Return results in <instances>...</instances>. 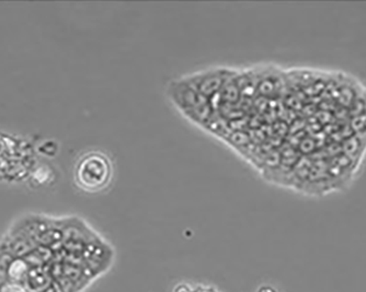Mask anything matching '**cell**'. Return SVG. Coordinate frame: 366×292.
<instances>
[{"label": "cell", "mask_w": 366, "mask_h": 292, "mask_svg": "<svg viewBox=\"0 0 366 292\" xmlns=\"http://www.w3.org/2000/svg\"><path fill=\"white\" fill-rule=\"evenodd\" d=\"M236 75V71L229 68L215 67L201 70L182 78L185 83L197 90L200 95L211 100L222 91L226 83Z\"/></svg>", "instance_id": "obj_3"}, {"label": "cell", "mask_w": 366, "mask_h": 292, "mask_svg": "<svg viewBox=\"0 0 366 292\" xmlns=\"http://www.w3.org/2000/svg\"><path fill=\"white\" fill-rule=\"evenodd\" d=\"M192 292H219V291H216L215 289H212V288L199 287V288H197V289L192 290Z\"/></svg>", "instance_id": "obj_7"}, {"label": "cell", "mask_w": 366, "mask_h": 292, "mask_svg": "<svg viewBox=\"0 0 366 292\" xmlns=\"http://www.w3.org/2000/svg\"><path fill=\"white\" fill-rule=\"evenodd\" d=\"M192 290L193 289H191L189 286L181 284L176 287L175 292H192Z\"/></svg>", "instance_id": "obj_6"}, {"label": "cell", "mask_w": 366, "mask_h": 292, "mask_svg": "<svg viewBox=\"0 0 366 292\" xmlns=\"http://www.w3.org/2000/svg\"><path fill=\"white\" fill-rule=\"evenodd\" d=\"M168 95L176 107L197 123H205L211 114V100L200 95L197 90L190 87L183 79L170 83Z\"/></svg>", "instance_id": "obj_2"}, {"label": "cell", "mask_w": 366, "mask_h": 292, "mask_svg": "<svg viewBox=\"0 0 366 292\" xmlns=\"http://www.w3.org/2000/svg\"><path fill=\"white\" fill-rule=\"evenodd\" d=\"M258 292H277L273 288L271 287H262L260 288L259 291Z\"/></svg>", "instance_id": "obj_8"}, {"label": "cell", "mask_w": 366, "mask_h": 292, "mask_svg": "<svg viewBox=\"0 0 366 292\" xmlns=\"http://www.w3.org/2000/svg\"><path fill=\"white\" fill-rule=\"evenodd\" d=\"M114 168L107 153L89 151L76 162L74 179L76 185L87 193H99L109 187Z\"/></svg>", "instance_id": "obj_1"}, {"label": "cell", "mask_w": 366, "mask_h": 292, "mask_svg": "<svg viewBox=\"0 0 366 292\" xmlns=\"http://www.w3.org/2000/svg\"><path fill=\"white\" fill-rule=\"evenodd\" d=\"M15 257L7 252L0 250V283L8 279V271Z\"/></svg>", "instance_id": "obj_4"}, {"label": "cell", "mask_w": 366, "mask_h": 292, "mask_svg": "<svg viewBox=\"0 0 366 292\" xmlns=\"http://www.w3.org/2000/svg\"><path fill=\"white\" fill-rule=\"evenodd\" d=\"M0 292H29V290L27 289L25 284L7 279L0 283Z\"/></svg>", "instance_id": "obj_5"}]
</instances>
